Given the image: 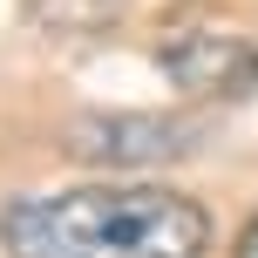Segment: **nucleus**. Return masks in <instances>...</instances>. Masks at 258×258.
<instances>
[{
	"instance_id": "f257e3e1",
	"label": "nucleus",
	"mask_w": 258,
	"mask_h": 258,
	"mask_svg": "<svg viewBox=\"0 0 258 258\" xmlns=\"http://www.w3.org/2000/svg\"><path fill=\"white\" fill-rule=\"evenodd\" d=\"M7 258H204L211 218L163 183H75L0 211Z\"/></svg>"
},
{
	"instance_id": "f03ea898",
	"label": "nucleus",
	"mask_w": 258,
	"mask_h": 258,
	"mask_svg": "<svg viewBox=\"0 0 258 258\" xmlns=\"http://www.w3.org/2000/svg\"><path fill=\"white\" fill-rule=\"evenodd\" d=\"M197 122L177 116H89L75 129V156L89 163H163V156H190L197 150Z\"/></svg>"
},
{
	"instance_id": "7ed1b4c3",
	"label": "nucleus",
	"mask_w": 258,
	"mask_h": 258,
	"mask_svg": "<svg viewBox=\"0 0 258 258\" xmlns=\"http://www.w3.org/2000/svg\"><path fill=\"white\" fill-rule=\"evenodd\" d=\"M163 68L190 95H231L238 102V95L258 89V48L238 34H183L163 48Z\"/></svg>"
},
{
	"instance_id": "20e7f679",
	"label": "nucleus",
	"mask_w": 258,
	"mask_h": 258,
	"mask_svg": "<svg viewBox=\"0 0 258 258\" xmlns=\"http://www.w3.org/2000/svg\"><path fill=\"white\" fill-rule=\"evenodd\" d=\"M27 7H34V21H41V27H61V34H89V27L116 21V14H122V0H27Z\"/></svg>"
},
{
	"instance_id": "39448f33",
	"label": "nucleus",
	"mask_w": 258,
	"mask_h": 258,
	"mask_svg": "<svg viewBox=\"0 0 258 258\" xmlns=\"http://www.w3.org/2000/svg\"><path fill=\"white\" fill-rule=\"evenodd\" d=\"M238 258H258V218L245 224V238H238Z\"/></svg>"
}]
</instances>
